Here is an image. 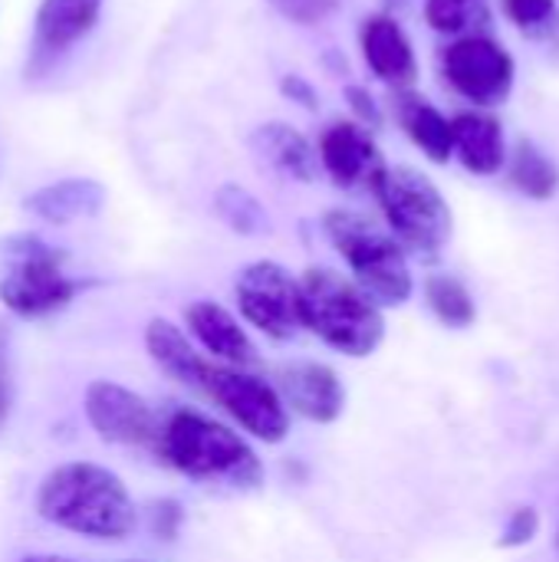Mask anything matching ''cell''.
Returning <instances> with one entry per match:
<instances>
[{"label":"cell","mask_w":559,"mask_h":562,"mask_svg":"<svg viewBox=\"0 0 559 562\" xmlns=\"http://www.w3.org/2000/svg\"><path fill=\"white\" fill-rule=\"evenodd\" d=\"M323 227L329 244L349 263L356 286L376 306H402L412 296V270L402 244L392 234L353 211H329Z\"/></svg>","instance_id":"obj_4"},{"label":"cell","mask_w":559,"mask_h":562,"mask_svg":"<svg viewBox=\"0 0 559 562\" xmlns=\"http://www.w3.org/2000/svg\"><path fill=\"white\" fill-rule=\"evenodd\" d=\"M20 562H79V560H69V557H56V553H33V557H23Z\"/></svg>","instance_id":"obj_32"},{"label":"cell","mask_w":559,"mask_h":562,"mask_svg":"<svg viewBox=\"0 0 559 562\" xmlns=\"http://www.w3.org/2000/svg\"><path fill=\"white\" fill-rule=\"evenodd\" d=\"M451 142L458 161L481 178H491L507 161V138L494 115L488 112H458L451 119Z\"/></svg>","instance_id":"obj_15"},{"label":"cell","mask_w":559,"mask_h":562,"mask_svg":"<svg viewBox=\"0 0 559 562\" xmlns=\"http://www.w3.org/2000/svg\"><path fill=\"white\" fill-rule=\"evenodd\" d=\"M178 524H181V510H178V504H175V501H161V504H155V533H161V537H175Z\"/></svg>","instance_id":"obj_31"},{"label":"cell","mask_w":559,"mask_h":562,"mask_svg":"<svg viewBox=\"0 0 559 562\" xmlns=\"http://www.w3.org/2000/svg\"><path fill=\"white\" fill-rule=\"evenodd\" d=\"M36 514L56 530L86 540H125L135 530V504L119 474L92 461L53 468L36 487Z\"/></svg>","instance_id":"obj_1"},{"label":"cell","mask_w":559,"mask_h":562,"mask_svg":"<svg viewBox=\"0 0 559 562\" xmlns=\"http://www.w3.org/2000/svg\"><path fill=\"white\" fill-rule=\"evenodd\" d=\"M280 89H283L287 99H293V102H300V105H306V109H316V89H313L303 76H283Z\"/></svg>","instance_id":"obj_30"},{"label":"cell","mask_w":559,"mask_h":562,"mask_svg":"<svg viewBox=\"0 0 559 562\" xmlns=\"http://www.w3.org/2000/svg\"><path fill=\"white\" fill-rule=\"evenodd\" d=\"M362 56L369 69L392 86H409L418 72L415 49L392 16H369L362 23Z\"/></svg>","instance_id":"obj_16"},{"label":"cell","mask_w":559,"mask_h":562,"mask_svg":"<svg viewBox=\"0 0 559 562\" xmlns=\"http://www.w3.org/2000/svg\"><path fill=\"white\" fill-rule=\"evenodd\" d=\"M372 194L379 198L389 231L402 244V250H412L432 260L451 244V234H455L451 207L445 194L422 171L385 168L376 178Z\"/></svg>","instance_id":"obj_6"},{"label":"cell","mask_w":559,"mask_h":562,"mask_svg":"<svg viewBox=\"0 0 559 562\" xmlns=\"http://www.w3.org/2000/svg\"><path fill=\"white\" fill-rule=\"evenodd\" d=\"M441 72L448 86L474 105H501L514 89V59L511 53L481 33L458 36L441 53Z\"/></svg>","instance_id":"obj_9"},{"label":"cell","mask_w":559,"mask_h":562,"mask_svg":"<svg viewBox=\"0 0 559 562\" xmlns=\"http://www.w3.org/2000/svg\"><path fill=\"white\" fill-rule=\"evenodd\" d=\"M102 204H105V188L89 178H66L26 198V211L46 224H69V221L96 217Z\"/></svg>","instance_id":"obj_17"},{"label":"cell","mask_w":559,"mask_h":562,"mask_svg":"<svg viewBox=\"0 0 559 562\" xmlns=\"http://www.w3.org/2000/svg\"><path fill=\"white\" fill-rule=\"evenodd\" d=\"M557 547H559V527H557Z\"/></svg>","instance_id":"obj_33"},{"label":"cell","mask_w":559,"mask_h":562,"mask_svg":"<svg viewBox=\"0 0 559 562\" xmlns=\"http://www.w3.org/2000/svg\"><path fill=\"white\" fill-rule=\"evenodd\" d=\"M537 533H540V514H537L534 507H517V510L504 520L497 543H501L504 550H521V547L534 543Z\"/></svg>","instance_id":"obj_26"},{"label":"cell","mask_w":559,"mask_h":562,"mask_svg":"<svg viewBox=\"0 0 559 562\" xmlns=\"http://www.w3.org/2000/svg\"><path fill=\"white\" fill-rule=\"evenodd\" d=\"M511 181L521 194L534 198V201H550L559 191V168L557 161L537 148L530 138L517 142L514 155H511Z\"/></svg>","instance_id":"obj_21"},{"label":"cell","mask_w":559,"mask_h":562,"mask_svg":"<svg viewBox=\"0 0 559 562\" xmlns=\"http://www.w3.org/2000/svg\"><path fill=\"white\" fill-rule=\"evenodd\" d=\"M504 10L527 36L544 40L559 30L557 0H504Z\"/></svg>","instance_id":"obj_25"},{"label":"cell","mask_w":559,"mask_h":562,"mask_svg":"<svg viewBox=\"0 0 559 562\" xmlns=\"http://www.w3.org/2000/svg\"><path fill=\"white\" fill-rule=\"evenodd\" d=\"M82 290L63 270V254L36 234H7L0 240V303L20 319H40L63 310Z\"/></svg>","instance_id":"obj_5"},{"label":"cell","mask_w":559,"mask_h":562,"mask_svg":"<svg viewBox=\"0 0 559 562\" xmlns=\"http://www.w3.org/2000/svg\"><path fill=\"white\" fill-rule=\"evenodd\" d=\"M346 102L353 105V112H356L366 125H379V122H382V112H379L376 99H372L362 86H349V89H346Z\"/></svg>","instance_id":"obj_29"},{"label":"cell","mask_w":559,"mask_h":562,"mask_svg":"<svg viewBox=\"0 0 559 562\" xmlns=\"http://www.w3.org/2000/svg\"><path fill=\"white\" fill-rule=\"evenodd\" d=\"M273 7H277V13H283L287 20H293V23H320V20H326L329 13H336V7L343 3V0H270Z\"/></svg>","instance_id":"obj_27"},{"label":"cell","mask_w":559,"mask_h":562,"mask_svg":"<svg viewBox=\"0 0 559 562\" xmlns=\"http://www.w3.org/2000/svg\"><path fill=\"white\" fill-rule=\"evenodd\" d=\"M99 7L102 0H43L33 30V72L49 69L56 56L79 43L92 30Z\"/></svg>","instance_id":"obj_13"},{"label":"cell","mask_w":559,"mask_h":562,"mask_svg":"<svg viewBox=\"0 0 559 562\" xmlns=\"http://www.w3.org/2000/svg\"><path fill=\"white\" fill-rule=\"evenodd\" d=\"M300 313H303V329H310L329 349L349 359L372 356L385 339L382 306H376L353 280L326 267H313L303 273Z\"/></svg>","instance_id":"obj_3"},{"label":"cell","mask_w":559,"mask_h":562,"mask_svg":"<svg viewBox=\"0 0 559 562\" xmlns=\"http://www.w3.org/2000/svg\"><path fill=\"white\" fill-rule=\"evenodd\" d=\"M425 300L432 306V313L448 326V329H468L478 319V303L471 296V290L451 277V273H435L425 283Z\"/></svg>","instance_id":"obj_22"},{"label":"cell","mask_w":559,"mask_h":562,"mask_svg":"<svg viewBox=\"0 0 559 562\" xmlns=\"http://www.w3.org/2000/svg\"><path fill=\"white\" fill-rule=\"evenodd\" d=\"M320 161L339 188H372L385 171L372 135L356 122H333L323 132Z\"/></svg>","instance_id":"obj_12"},{"label":"cell","mask_w":559,"mask_h":562,"mask_svg":"<svg viewBox=\"0 0 559 562\" xmlns=\"http://www.w3.org/2000/svg\"><path fill=\"white\" fill-rule=\"evenodd\" d=\"M425 16L438 33H468L488 20L484 0H425Z\"/></svg>","instance_id":"obj_24"},{"label":"cell","mask_w":559,"mask_h":562,"mask_svg":"<svg viewBox=\"0 0 559 562\" xmlns=\"http://www.w3.org/2000/svg\"><path fill=\"white\" fill-rule=\"evenodd\" d=\"M214 211L231 231H237L244 237H260L270 231V217H267L264 204L241 184H221L214 194Z\"/></svg>","instance_id":"obj_23"},{"label":"cell","mask_w":559,"mask_h":562,"mask_svg":"<svg viewBox=\"0 0 559 562\" xmlns=\"http://www.w3.org/2000/svg\"><path fill=\"white\" fill-rule=\"evenodd\" d=\"M201 395L217 402L247 435L267 445H280L290 435V412L280 398V392L247 372V369H231L221 362H211L201 382Z\"/></svg>","instance_id":"obj_7"},{"label":"cell","mask_w":559,"mask_h":562,"mask_svg":"<svg viewBox=\"0 0 559 562\" xmlns=\"http://www.w3.org/2000/svg\"><path fill=\"white\" fill-rule=\"evenodd\" d=\"M145 349L152 356V362L171 375L175 382L188 385V389H198L201 392V382H204V372H208V359H201L194 352V346L188 342V336L168 323V319H152L145 326Z\"/></svg>","instance_id":"obj_18"},{"label":"cell","mask_w":559,"mask_h":562,"mask_svg":"<svg viewBox=\"0 0 559 562\" xmlns=\"http://www.w3.org/2000/svg\"><path fill=\"white\" fill-rule=\"evenodd\" d=\"M188 329L201 342L204 352H211L221 366L231 369H250L257 366V346L247 336V329L237 323L231 310H224L214 300H198L188 306Z\"/></svg>","instance_id":"obj_14"},{"label":"cell","mask_w":559,"mask_h":562,"mask_svg":"<svg viewBox=\"0 0 559 562\" xmlns=\"http://www.w3.org/2000/svg\"><path fill=\"white\" fill-rule=\"evenodd\" d=\"M82 412H86L89 428L109 445L142 448V445H155L158 438V418L152 405L119 382H109V379L89 382Z\"/></svg>","instance_id":"obj_10"},{"label":"cell","mask_w":559,"mask_h":562,"mask_svg":"<svg viewBox=\"0 0 559 562\" xmlns=\"http://www.w3.org/2000/svg\"><path fill=\"white\" fill-rule=\"evenodd\" d=\"M277 379L280 382L273 389L280 392L287 412H297L313 425H333L346 412V389L323 362H290Z\"/></svg>","instance_id":"obj_11"},{"label":"cell","mask_w":559,"mask_h":562,"mask_svg":"<svg viewBox=\"0 0 559 562\" xmlns=\"http://www.w3.org/2000/svg\"><path fill=\"white\" fill-rule=\"evenodd\" d=\"M241 316L264 336L287 342L303 329L300 313V280L273 260H257L241 270L234 286Z\"/></svg>","instance_id":"obj_8"},{"label":"cell","mask_w":559,"mask_h":562,"mask_svg":"<svg viewBox=\"0 0 559 562\" xmlns=\"http://www.w3.org/2000/svg\"><path fill=\"white\" fill-rule=\"evenodd\" d=\"M395 115L405 128V135L432 158V161H448L455 155L451 142V119H445L425 95L402 89L395 95Z\"/></svg>","instance_id":"obj_20"},{"label":"cell","mask_w":559,"mask_h":562,"mask_svg":"<svg viewBox=\"0 0 559 562\" xmlns=\"http://www.w3.org/2000/svg\"><path fill=\"white\" fill-rule=\"evenodd\" d=\"M13 405V379H10V329L0 323V428L10 418Z\"/></svg>","instance_id":"obj_28"},{"label":"cell","mask_w":559,"mask_h":562,"mask_svg":"<svg viewBox=\"0 0 559 562\" xmlns=\"http://www.w3.org/2000/svg\"><path fill=\"white\" fill-rule=\"evenodd\" d=\"M155 451L168 468L191 481L237 491H250L264 481L257 451L234 428L191 408H178L158 422Z\"/></svg>","instance_id":"obj_2"},{"label":"cell","mask_w":559,"mask_h":562,"mask_svg":"<svg viewBox=\"0 0 559 562\" xmlns=\"http://www.w3.org/2000/svg\"><path fill=\"white\" fill-rule=\"evenodd\" d=\"M250 145L273 171H280V175H287L293 181H313L316 171H320V158L310 148V142L300 132H293L290 125H283V122L260 125L250 135Z\"/></svg>","instance_id":"obj_19"}]
</instances>
